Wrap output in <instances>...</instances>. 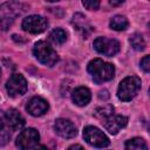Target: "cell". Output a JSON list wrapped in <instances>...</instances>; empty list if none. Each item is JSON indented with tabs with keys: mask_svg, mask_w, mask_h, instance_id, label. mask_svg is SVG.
Returning <instances> with one entry per match:
<instances>
[{
	"mask_svg": "<svg viewBox=\"0 0 150 150\" xmlns=\"http://www.w3.org/2000/svg\"><path fill=\"white\" fill-rule=\"evenodd\" d=\"M88 73L91 75L94 82L103 83L110 81L115 76V67L109 63L104 62L101 59H94L88 63Z\"/></svg>",
	"mask_w": 150,
	"mask_h": 150,
	"instance_id": "1",
	"label": "cell"
},
{
	"mask_svg": "<svg viewBox=\"0 0 150 150\" xmlns=\"http://www.w3.org/2000/svg\"><path fill=\"white\" fill-rule=\"evenodd\" d=\"M25 6L19 1H7L0 6V27L8 29L15 19L22 13Z\"/></svg>",
	"mask_w": 150,
	"mask_h": 150,
	"instance_id": "2",
	"label": "cell"
},
{
	"mask_svg": "<svg viewBox=\"0 0 150 150\" xmlns=\"http://www.w3.org/2000/svg\"><path fill=\"white\" fill-rule=\"evenodd\" d=\"M141 84H142V82L138 76L131 75V76L125 77L124 80L121 81V83L118 86V89H117L118 98L123 102L131 101L139 91Z\"/></svg>",
	"mask_w": 150,
	"mask_h": 150,
	"instance_id": "3",
	"label": "cell"
},
{
	"mask_svg": "<svg viewBox=\"0 0 150 150\" xmlns=\"http://www.w3.org/2000/svg\"><path fill=\"white\" fill-rule=\"evenodd\" d=\"M33 54L38 59V61L48 67H53L59 61V55L56 54V52L45 41H39L34 45Z\"/></svg>",
	"mask_w": 150,
	"mask_h": 150,
	"instance_id": "4",
	"label": "cell"
},
{
	"mask_svg": "<svg viewBox=\"0 0 150 150\" xmlns=\"http://www.w3.org/2000/svg\"><path fill=\"white\" fill-rule=\"evenodd\" d=\"M83 138L88 144H90L95 148H105L110 143L107 135L103 131H101L98 128L93 127V125H88L84 128Z\"/></svg>",
	"mask_w": 150,
	"mask_h": 150,
	"instance_id": "5",
	"label": "cell"
},
{
	"mask_svg": "<svg viewBox=\"0 0 150 150\" xmlns=\"http://www.w3.org/2000/svg\"><path fill=\"white\" fill-rule=\"evenodd\" d=\"M40 141V135L38 130L28 128L22 130L16 137V146L20 150H30L38 145Z\"/></svg>",
	"mask_w": 150,
	"mask_h": 150,
	"instance_id": "6",
	"label": "cell"
},
{
	"mask_svg": "<svg viewBox=\"0 0 150 150\" xmlns=\"http://www.w3.org/2000/svg\"><path fill=\"white\" fill-rule=\"evenodd\" d=\"M94 48L100 54H103L105 56H114L120 52V42L115 39L100 36L95 39Z\"/></svg>",
	"mask_w": 150,
	"mask_h": 150,
	"instance_id": "7",
	"label": "cell"
},
{
	"mask_svg": "<svg viewBox=\"0 0 150 150\" xmlns=\"http://www.w3.org/2000/svg\"><path fill=\"white\" fill-rule=\"evenodd\" d=\"M21 27L23 30L32 34H40L48 27V21L41 15H29L22 20Z\"/></svg>",
	"mask_w": 150,
	"mask_h": 150,
	"instance_id": "8",
	"label": "cell"
},
{
	"mask_svg": "<svg viewBox=\"0 0 150 150\" xmlns=\"http://www.w3.org/2000/svg\"><path fill=\"white\" fill-rule=\"evenodd\" d=\"M6 89L9 96H21L27 91V81L21 74H13L6 83Z\"/></svg>",
	"mask_w": 150,
	"mask_h": 150,
	"instance_id": "9",
	"label": "cell"
},
{
	"mask_svg": "<svg viewBox=\"0 0 150 150\" xmlns=\"http://www.w3.org/2000/svg\"><path fill=\"white\" fill-rule=\"evenodd\" d=\"M54 130L59 136L63 138H73L77 134L76 127L69 120H66V118L56 120L54 123Z\"/></svg>",
	"mask_w": 150,
	"mask_h": 150,
	"instance_id": "10",
	"label": "cell"
},
{
	"mask_svg": "<svg viewBox=\"0 0 150 150\" xmlns=\"http://www.w3.org/2000/svg\"><path fill=\"white\" fill-rule=\"evenodd\" d=\"M128 123V118L122 115H111L108 118L103 120V124L107 131L111 135H116L121 129H123Z\"/></svg>",
	"mask_w": 150,
	"mask_h": 150,
	"instance_id": "11",
	"label": "cell"
},
{
	"mask_svg": "<svg viewBox=\"0 0 150 150\" xmlns=\"http://www.w3.org/2000/svg\"><path fill=\"white\" fill-rule=\"evenodd\" d=\"M48 108H49V105H48L47 101L43 100L42 97H39V96H35V97L30 98V101L28 102V104L26 107L27 111L32 116H35V117L42 116L43 114H46Z\"/></svg>",
	"mask_w": 150,
	"mask_h": 150,
	"instance_id": "12",
	"label": "cell"
},
{
	"mask_svg": "<svg viewBox=\"0 0 150 150\" xmlns=\"http://www.w3.org/2000/svg\"><path fill=\"white\" fill-rule=\"evenodd\" d=\"M5 116H6L7 124L12 131H18V130H21L23 128L25 118L16 109L12 108V109L7 110V112H5Z\"/></svg>",
	"mask_w": 150,
	"mask_h": 150,
	"instance_id": "13",
	"label": "cell"
},
{
	"mask_svg": "<svg viewBox=\"0 0 150 150\" xmlns=\"http://www.w3.org/2000/svg\"><path fill=\"white\" fill-rule=\"evenodd\" d=\"M71 100L73 102L79 105V107H84L87 105L90 100H91V94L90 90L86 87H77L73 93H71Z\"/></svg>",
	"mask_w": 150,
	"mask_h": 150,
	"instance_id": "14",
	"label": "cell"
},
{
	"mask_svg": "<svg viewBox=\"0 0 150 150\" xmlns=\"http://www.w3.org/2000/svg\"><path fill=\"white\" fill-rule=\"evenodd\" d=\"M71 23L74 25V27H75L84 38L88 36V35L91 33V30H93V27H91L90 23L87 21L86 16L82 15V14H80V13H77V14H75V15L73 16Z\"/></svg>",
	"mask_w": 150,
	"mask_h": 150,
	"instance_id": "15",
	"label": "cell"
},
{
	"mask_svg": "<svg viewBox=\"0 0 150 150\" xmlns=\"http://www.w3.org/2000/svg\"><path fill=\"white\" fill-rule=\"evenodd\" d=\"M11 129L7 124L5 112L0 110V146L6 145L11 139Z\"/></svg>",
	"mask_w": 150,
	"mask_h": 150,
	"instance_id": "16",
	"label": "cell"
},
{
	"mask_svg": "<svg viewBox=\"0 0 150 150\" xmlns=\"http://www.w3.org/2000/svg\"><path fill=\"white\" fill-rule=\"evenodd\" d=\"M109 25H110L111 29L120 32V30H125L128 28V26H129V22H128L125 16H123V15H115V16L111 18Z\"/></svg>",
	"mask_w": 150,
	"mask_h": 150,
	"instance_id": "17",
	"label": "cell"
},
{
	"mask_svg": "<svg viewBox=\"0 0 150 150\" xmlns=\"http://www.w3.org/2000/svg\"><path fill=\"white\" fill-rule=\"evenodd\" d=\"M124 150H146V143L143 138L135 137L127 141Z\"/></svg>",
	"mask_w": 150,
	"mask_h": 150,
	"instance_id": "18",
	"label": "cell"
},
{
	"mask_svg": "<svg viewBox=\"0 0 150 150\" xmlns=\"http://www.w3.org/2000/svg\"><path fill=\"white\" fill-rule=\"evenodd\" d=\"M49 40L54 45H62L67 40V33H66V30H63L61 28H56V29L52 30V33L49 34Z\"/></svg>",
	"mask_w": 150,
	"mask_h": 150,
	"instance_id": "19",
	"label": "cell"
},
{
	"mask_svg": "<svg viewBox=\"0 0 150 150\" xmlns=\"http://www.w3.org/2000/svg\"><path fill=\"white\" fill-rule=\"evenodd\" d=\"M129 42L131 45V47L136 50H143L145 48V41H144V38L142 34L139 33H135L130 36L129 39Z\"/></svg>",
	"mask_w": 150,
	"mask_h": 150,
	"instance_id": "20",
	"label": "cell"
},
{
	"mask_svg": "<svg viewBox=\"0 0 150 150\" xmlns=\"http://www.w3.org/2000/svg\"><path fill=\"white\" fill-rule=\"evenodd\" d=\"M111 115H114V108L109 104H107L104 107H100L95 110V116L100 120H105Z\"/></svg>",
	"mask_w": 150,
	"mask_h": 150,
	"instance_id": "21",
	"label": "cell"
},
{
	"mask_svg": "<svg viewBox=\"0 0 150 150\" xmlns=\"http://www.w3.org/2000/svg\"><path fill=\"white\" fill-rule=\"evenodd\" d=\"M82 5L87 9L95 11V9H97L100 7V1H97V0H86V1H82Z\"/></svg>",
	"mask_w": 150,
	"mask_h": 150,
	"instance_id": "22",
	"label": "cell"
},
{
	"mask_svg": "<svg viewBox=\"0 0 150 150\" xmlns=\"http://www.w3.org/2000/svg\"><path fill=\"white\" fill-rule=\"evenodd\" d=\"M141 68H142L145 73H149V71H150V56H149V55H145V56L141 60Z\"/></svg>",
	"mask_w": 150,
	"mask_h": 150,
	"instance_id": "23",
	"label": "cell"
},
{
	"mask_svg": "<svg viewBox=\"0 0 150 150\" xmlns=\"http://www.w3.org/2000/svg\"><path fill=\"white\" fill-rule=\"evenodd\" d=\"M67 150H84L81 145H79V144H74V145H71V146H69Z\"/></svg>",
	"mask_w": 150,
	"mask_h": 150,
	"instance_id": "24",
	"label": "cell"
},
{
	"mask_svg": "<svg viewBox=\"0 0 150 150\" xmlns=\"http://www.w3.org/2000/svg\"><path fill=\"white\" fill-rule=\"evenodd\" d=\"M35 150H49V149L47 146H45V145H36Z\"/></svg>",
	"mask_w": 150,
	"mask_h": 150,
	"instance_id": "25",
	"label": "cell"
},
{
	"mask_svg": "<svg viewBox=\"0 0 150 150\" xmlns=\"http://www.w3.org/2000/svg\"><path fill=\"white\" fill-rule=\"evenodd\" d=\"M123 4V1H110V5H112V6H117V5H122Z\"/></svg>",
	"mask_w": 150,
	"mask_h": 150,
	"instance_id": "26",
	"label": "cell"
},
{
	"mask_svg": "<svg viewBox=\"0 0 150 150\" xmlns=\"http://www.w3.org/2000/svg\"><path fill=\"white\" fill-rule=\"evenodd\" d=\"M0 76H1V70H0Z\"/></svg>",
	"mask_w": 150,
	"mask_h": 150,
	"instance_id": "27",
	"label": "cell"
}]
</instances>
